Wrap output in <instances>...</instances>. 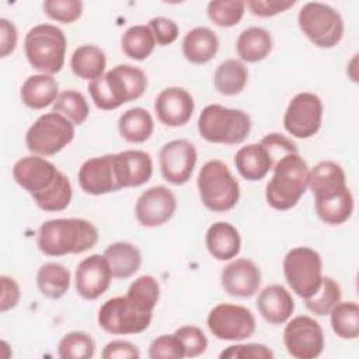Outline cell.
<instances>
[{
  "label": "cell",
  "mask_w": 359,
  "mask_h": 359,
  "mask_svg": "<svg viewBox=\"0 0 359 359\" xmlns=\"http://www.w3.org/2000/svg\"><path fill=\"white\" fill-rule=\"evenodd\" d=\"M126 296L142 310L153 313L160 297L158 280L151 275H142L129 285Z\"/></svg>",
  "instance_id": "cell-38"
},
{
  "label": "cell",
  "mask_w": 359,
  "mask_h": 359,
  "mask_svg": "<svg viewBox=\"0 0 359 359\" xmlns=\"http://www.w3.org/2000/svg\"><path fill=\"white\" fill-rule=\"evenodd\" d=\"M196 187L202 205L215 213L231 210L240 199V184L220 160H209L202 165Z\"/></svg>",
  "instance_id": "cell-7"
},
{
  "label": "cell",
  "mask_w": 359,
  "mask_h": 359,
  "mask_svg": "<svg viewBox=\"0 0 359 359\" xmlns=\"http://www.w3.org/2000/svg\"><path fill=\"white\" fill-rule=\"evenodd\" d=\"M223 290L234 297H251L261 286V271L248 258L230 261L220 273Z\"/></svg>",
  "instance_id": "cell-21"
},
{
  "label": "cell",
  "mask_w": 359,
  "mask_h": 359,
  "mask_svg": "<svg viewBox=\"0 0 359 359\" xmlns=\"http://www.w3.org/2000/svg\"><path fill=\"white\" fill-rule=\"evenodd\" d=\"M182 55L194 65L210 62L219 50V38L208 27H195L188 31L182 39Z\"/></svg>",
  "instance_id": "cell-26"
},
{
  "label": "cell",
  "mask_w": 359,
  "mask_h": 359,
  "mask_svg": "<svg viewBox=\"0 0 359 359\" xmlns=\"http://www.w3.org/2000/svg\"><path fill=\"white\" fill-rule=\"evenodd\" d=\"M330 323L334 334L341 339L359 337V306L356 302H339L330 311Z\"/></svg>",
  "instance_id": "cell-35"
},
{
  "label": "cell",
  "mask_w": 359,
  "mask_h": 359,
  "mask_svg": "<svg viewBox=\"0 0 359 359\" xmlns=\"http://www.w3.org/2000/svg\"><path fill=\"white\" fill-rule=\"evenodd\" d=\"M177 210V199L171 189L164 185H154L143 191L135 205L136 220L147 229L167 223Z\"/></svg>",
  "instance_id": "cell-17"
},
{
  "label": "cell",
  "mask_w": 359,
  "mask_h": 359,
  "mask_svg": "<svg viewBox=\"0 0 359 359\" xmlns=\"http://www.w3.org/2000/svg\"><path fill=\"white\" fill-rule=\"evenodd\" d=\"M0 280H1L0 311L6 313L17 306V303L20 302V297H21V292H20L18 283L13 278H10L7 275H1Z\"/></svg>",
  "instance_id": "cell-49"
},
{
  "label": "cell",
  "mask_w": 359,
  "mask_h": 359,
  "mask_svg": "<svg viewBox=\"0 0 359 359\" xmlns=\"http://www.w3.org/2000/svg\"><path fill=\"white\" fill-rule=\"evenodd\" d=\"M251 130L247 112L220 104L206 105L198 118V132L202 139L217 144H240Z\"/></svg>",
  "instance_id": "cell-6"
},
{
  "label": "cell",
  "mask_w": 359,
  "mask_h": 359,
  "mask_svg": "<svg viewBox=\"0 0 359 359\" xmlns=\"http://www.w3.org/2000/svg\"><path fill=\"white\" fill-rule=\"evenodd\" d=\"M80 188L88 195H105L119 191L114 154L97 156L86 160L77 172Z\"/></svg>",
  "instance_id": "cell-19"
},
{
  "label": "cell",
  "mask_w": 359,
  "mask_h": 359,
  "mask_svg": "<svg viewBox=\"0 0 359 359\" xmlns=\"http://www.w3.org/2000/svg\"><path fill=\"white\" fill-rule=\"evenodd\" d=\"M248 81V69L240 59L222 62L213 73V86L222 95L240 94Z\"/></svg>",
  "instance_id": "cell-32"
},
{
  "label": "cell",
  "mask_w": 359,
  "mask_h": 359,
  "mask_svg": "<svg viewBox=\"0 0 359 359\" xmlns=\"http://www.w3.org/2000/svg\"><path fill=\"white\" fill-rule=\"evenodd\" d=\"M97 320L98 325L111 335H132L149 328L153 313L142 310L125 294L104 302Z\"/></svg>",
  "instance_id": "cell-12"
},
{
  "label": "cell",
  "mask_w": 359,
  "mask_h": 359,
  "mask_svg": "<svg viewBox=\"0 0 359 359\" xmlns=\"http://www.w3.org/2000/svg\"><path fill=\"white\" fill-rule=\"evenodd\" d=\"M59 84L52 74H32L21 86L20 97L25 107L43 109L53 104L59 97Z\"/></svg>",
  "instance_id": "cell-27"
},
{
  "label": "cell",
  "mask_w": 359,
  "mask_h": 359,
  "mask_svg": "<svg viewBox=\"0 0 359 359\" xmlns=\"http://www.w3.org/2000/svg\"><path fill=\"white\" fill-rule=\"evenodd\" d=\"M98 241L97 227L80 217H60L43 222L38 229L36 245L48 257L81 254Z\"/></svg>",
  "instance_id": "cell-3"
},
{
  "label": "cell",
  "mask_w": 359,
  "mask_h": 359,
  "mask_svg": "<svg viewBox=\"0 0 359 359\" xmlns=\"http://www.w3.org/2000/svg\"><path fill=\"white\" fill-rule=\"evenodd\" d=\"M112 278L107 258L93 254L79 262L74 273V286L80 297L95 300L109 289Z\"/></svg>",
  "instance_id": "cell-18"
},
{
  "label": "cell",
  "mask_w": 359,
  "mask_h": 359,
  "mask_svg": "<svg viewBox=\"0 0 359 359\" xmlns=\"http://www.w3.org/2000/svg\"><path fill=\"white\" fill-rule=\"evenodd\" d=\"M323 114L324 105L317 94L299 93L290 100L285 111L283 128L296 139H309L320 130Z\"/></svg>",
  "instance_id": "cell-14"
},
{
  "label": "cell",
  "mask_w": 359,
  "mask_h": 359,
  "mask_svg": "<svg viewBox=\"0 0 359 359\" xmlns=\"http://www.w3.org/2000/svg\"><path fill=\"white\" fill-rule=\"evenodd\" d=\"M297 24L304 36L317 48L337 46L344 36V20L339 11L325 3L309 1L299 14Z\"/></svg>",
  "instance_id": "cell-9"
},
{
  "label": "cell",
  "mask_w": 359,
  "mask_h": 359,
  "mask_svg": "<svg viewBox=\"0 0 359 359\" xmlns=\"http://www.w3.org/2000/svg\"><path fill=\"white\" fill-rule=\"evenodd\" d=\"M195 102L191 93L182 87H167L154 100L157 119L170 128H178L191 119Z\"/></svg>",
  "instance_id": "cell-20"
},
{
  "label": "cell",
  "mask_w": 359,
  "mask_h": 359,
  "mask_svg": "<svg viewBox=\"0 0 359 359\" xmlns=\"http://www.w3.org/2000/svg\"><path fill=\"white\" fill-rule=\"evenodd\" d=\"M309 188L314 196L316 213L325 224L338 226L352 216L353 196L346 185L345 171L338 163H317L310 170Z\"/></svg>",
  "instance_id": "cell-2"
},
{
  "label": "cell",
  "mask_w": 359,
  "mask_h": 359,
  "mask_svg": "<svg viewBox=\"0 0 359 359\" xmlns=\"http://www.w3.org/2000/svg\"><path fill=\"white\" fill-rule=\"evenodd\" d=\"M150 359H182L185 348L175 334H164L151 341L149 346Z\"/></svg>",
  "instance_id": "cell-42"
},
{
  "label": "cell",
  "mask_w": 359,
  "mask_h": 359,
  "mask_svg": "<svg viewBox=\"0 0 359 359\" xmlns=\"http://www.w3.org/2000/svg\"><path fill=\"white\" fill-rule=\"evenodd\" d=\"M95 353L93 337L84 331L67 332L57 345L60 359H90Z\"/></svg>",
  "instance_id": "cell-39"
},
{
  "label": "cell",
  "mask_w": 359,
  "mask_h": 359,
  "mask_svg": "<svg viewBox=\"0 0 359 359\" xmlns=\"http://www.w3.org/2000/svg\"><path fill=\"white\" fill-rule=\"evenodd\" d=\"M149 27L154 35L156 43L160 46H167L171 45L177 41L180 29L178 25L174 20L168 18V17H154L149 21Z\"/></svg>",
  "instance_id": "cell-45"
},
{
  "label": "cell",
  "mask_w": 359,
  "mask_h": 359,
  "mask_svg": "<svg viewBox=\"0 0 359 359\" xmlns=\"http://www.w3.org/2000/svg\"><path fill=\"white\" fill-rule=\"evenodd\" d=\"M119 188H133L146 184L153 175L151 156L143 150H123L114 154Z\"/></svg>",
  "instance_id": "cell-22"
},
{
  "label": "cell",
  "mask_w": 359,
  "mask_h": 359,
  "mask_svg": "<svg viewBox=\"0 0 359 359\" xmlns=\"http://www.w3.org/2000/svg\"><path fill=\"white\" fill-rule=\"evenodd\" d=\"M259 143L268 149V151L271 153V156L275 161L285 154L299 153L296 144L290 139L285 137L280 133H269L265 137H262V140Z\"/></svg>",
  "instance_id": "cell-48"
},
{
  "label": "cell",
  "mask_w": 359,
  "mask_h": 359,
  "mask_svg": "<svg viewBox=\"0 0 359 359\" xmlns=\"http://www.w3.org/2000/svg\"><path fill=\"white\" fill-rule=\"evenodd\" d=\"M209 331L222 341H244L255 332V317L244 306L219 303L206 318Z\"/></svg>",
  "instance_id": "cell-13"
},
{
  "label": "cell",
  "mask_w": 359,
  "mask_h": 359,
  "mask_svg": "<svg viewBox=\"0 0 359 359\" xmlns=\"http://www.w3.org/2000/svg\"><path fill=\"white\" fill-rule=\"evenodd\" d=\"M220 359H272L273 352L264 344H236L223 349Z\"/></svg>",
  "instance_id": "cell-44"
},
{
  "label": "cell",
  "mask_w": 359,
  "mask_h": 359,
  "mask_svg": "<svg viewBox=\"0 0 359 359\" xmlns=\"http://www.w3.org/2000/svg\"><path fill=\"white\" fill-rule=\"evenodd\" d=\"M42 8L50 20L72 24L81 17L83 3L80 0H45Z\"/></svg>",
  "instance_id": "cell-41"
},
{
  "label": "cell",
  "mask_w": 359,
  "mask_h": 359,
  "mask_svg": "<svg viewBox=\"0 0 359 359\" xmlns=\"http://www.w3.org/2000/svg\"><path fill=\"white\" fill-rule=\"evenodd\" d=\"M272 170V178L265 187L266 203L275 210H289L309 188L310 168L299 153H289L278 158Z\"/></svg>",
  "instance_id": "cell-5"
},
{
  "label": "cell",
  "mask_w": 359,
  "mask_h": 359,
  "mask_svg": "<svg viewBox=\"0 0 359 359\" xmlns=\"http://www.w3.org/2000/svg\"><path fill=\"white\" fill-rule=\"evenodd\" d=\"M275 160L261 143H250L240 147L234 156V165L238 174L247 181H259L272 170Z\"/></svg>",
  "instance_id": "cell-24"
},
{
  "label": "cell",
  "mask_w": 359,
  "mask_h": 359,
  "mask_svg": "<svg viewBox=\"0 0 359 359\" xmlns=\"http://www.w3.org/2000/svg\"><path fill=\"white\" fill-rule=\"evenodd\" d=\"M13 178L43 212H62L72 202L70 180L42 156L31 154L17 160L13 165Z\"/></svg>",
  "instance_id": "cell-1"
},
{
  "label": "cell",
  "mask_w": 359,
  "mask_h": 359,
  "mask_svg": "<svg viewBox=\"0 0 359 359\" xmlns=\"http://www.w3.org/2000/svg\"><path fill=\"white\" fill-rule=\"evenodd\" d=\"M210 21L222 28L237 25L245 13V1L243 0H212L206 7Z\"/></svg>",
  "instance_id": "cell-40"
},
{
  "label": "cell",
  "mask_w": 359,
  "mask_h": 359,
  "mask_svg": "<svg viewBox=\"0 0 359 359\" xmlns=\"http://www.w3.org/2000/svg\"><path fill=\"white\" fill-rule=\"evenodd\" d=\"M185 348V358H196L205 353L208 348V338L205 332L196 325H182L174 332Z\"/></svg>",
  "instance_id": "cell-43"
},
{
  "label": "cell",
  "mask_w": 359,
  "mask_h": 359,
  "mask_svg": "<svg viewBox=\"0 0 359 359\" xmlns=\"http://www.w3.org/2000/svg\"><path fill=\"white\" fill-rule=\"evenodd\" d=\"M255 304L262 318L272 325L285 324L294 311L292 293L278 283L265 286L258 293Z\"/></svg>",
  "instance_id": "cell-23"
},
{
  "label": "cell",
  "mask_w": 359,
  "mask_h": 359,
  "mask_svg": "<svg viewBox=\"0 0 359 359\" xmlns=\"http://www.w3.org/2000/svg\"><path fill=\"white\" fill-rule=\"evenodd\" d=\"M273 42L268 29L250 27L241 31L236 41V50L241 62L257 63L264 60L272 50Z\"/></svg>",
  "instance_id": "cell-29"
},
{
  "label": "cell",
  "mask_w": 359,
  "mask_h": 359,
  "mask_svg": "<svg viewBox=\"0 0 359 359\" xmlns=\"http://www.w3.org/2000/svg\"><path fill=\"white\" fill-rule=\"evenodd\" d=\"M101 358L102 359H139L140 351L137 349L136 345H133L129 341L114 339L104 346L101 352Z\"/></svg>",
  "instance_id": "cell-47"
},
{
  "label": "cell",
  "mask_w": 359,
  "mask_h": 359,
  "mask_svg": "<svg viewBox=\"0 0 359 359\" xmlns=\"http://www.w3.org/2000/svg\"><path fill=\"white\" fill-rule=\"evenodd\" d=\"M146 88V73L133 65L125 63L114 66L87 86L94 105L102 111H112L140 98Z\"/></svg>",
  "instance_id": "cell-4"
},
{
  "label": "cell",
  "mask_w": 359,
  "mask_h": 359,
  "mask_svg": "<svg viewBox=\"0 0 359 359\" xmlns=\"http://www.w3.org/2000/svg\"><path fill=\"white\" fill-rule=\"evenodd\" d=\"M154 48L156 39L149 25H132L121 36L122 52L133 60L147 59L153 53Z\"/></svg>",
  "instance_id": "cell-34"
},
{
  "label": "cell",
  "mask_w": 359,
  "mask_h": 359,
  "mask_svg": "<svg viewBox=\"0 0 359 359\" xmlns=\"http://www.w3.org/2000/svg\"><path fill=\"white\" fill-rule=\"evenodd\" d=\"M153 130V116L142 107H135L125 111L118 119V132L121 137L129 143H143L149 140Z\"/></svg>",
  "instance_id": "cell-30"
},
{
  "label": "cell",
  "mask_w": 359,
  "mask_h": 359,
  "mask_svg": "<svg viewBox=\"0 0 359 359\" xmlns=\"http://www.w3.org/2000/svg\"><path fill=\"white\" fill-rule=\"evenodd\" d=\"M35 280L39 292L45 297L57 300L70 287V272L59 262H45L39 266Z\"/></svg>",
  "instance_id": "cell-33"
},
{
  "label": "cell",
  "mask_w": 359,
  "mask_h": 359,
  "mask_svg": "<svg viewBox=\"0 0 359 359\" xmlns=\"http://www.w3.org/2000/svg\"><path fill=\"white\" fill-rule=\"evenodd\" d=\"M105 66L107 57L104 50L90 43H84L76 48L70 57L72 72L77 77L88 81L101 77L105 72Z\"/></svg>",
  "instance_id": "cell-31"
},
{
  "label": "cell",
  "mask_w": 359,
  "mask_h": 359,
  "mask_svg": "<svg viewBox=\"0 0 359 359\" xmlns=\"http://www.w3.org/2000/svg\"><path fill=\"white\" fill-rule=\"evenodd\" d=\"M296 4L294 0H248L245 7L255 17H273L276 14L285 13Z\"/></svg>",
  "instance_id": "cell-46"
},
{
  "label": "cell",
  "mask_w": 359,
  "mask_h": 359,
  "mask_svg": "<svg viewBox=\"0 0 359 359\" xmlns=\"http://www.w3.org/2000/svg\"><path fill=\"white\" fill-rule=\"evenodd\" d=\"M342 290L339 283L331 276H323V282L316 294L304 299L307 310L318 317L330 314L337 303L341 302Z\"/></svg>",
  "instance_id": "cell-37"
},
{
  "label": "cell",
  "mask_w": 359,
  "mask_h": 359,
  "mask_svg": "<svg viewBox=\"0 0 359 359\" xmlns=\"http://www.w3.org/2000/svg\"><path fill=\"white\" fill-rule=\"evenodd\" d=\"M285 279L299 297L309 299L323 282V258L310 247H294L283 258Z\"/></svg>",
  "instance_id": "cell-10"
},
{
  "label": "cell",
  "mask_w": 359,
  "mask_h": 359,
  "mask_svg": "<svg viewBox=\"0 0 359 359\" xmlns=\"http://www.w3.org/2000/svg\"><path fill=\"white\" fill-rule=\"evenodd\" d=\"M283 344L292 358L314 359L324 351V332L313 317L296 316L283 330Z\"/></svg>",
  "instance_id": "cell-15"
},
{
  "label": "cell",
  "mask_w": 359,
  "mask_h": 359,
  "mask_svg": "<svg viewBox=\"0 0 359 359\" xmlns=\"http://www.w3.org/2000/svg\"><path fill=\"white\" fill-rule=\"evenodd\" d=\"M66 35L53 24H38L24 38V52L28 63L43 74L62 70L66 57Z\"/></svg>",
  "instance_id": "cell-8"
},
{
  "label": "cell",
  "mask_w": 359,
  "mask_h": 359,
  "mask_svg": "<svg viewBox=\"0 0 359 359\" xmlns=\"http://www.w3.org/2000/svg\"><path fill=\"white\" fill-rule=\"evenodd\" d=\"M18 42V32L13 21L0 18V56L6 57L14 52Z\"/></svg>",
  "instance_id": "cell-50"
},
{
  "label": "cell",
  "mask_w": 359,
  "mask_h": 359,
  "mask_svg": "<svg viewBox=\"0 0 359 359\" xmlns=\"http://www.w3.org/2000/svg\"><path fill=\"white\" fill-rule=\"evenodd\" d=\"M198 161L195 146L187 139L167 142L158 153L161 175L172 185H182L189 181Z\"/></svg>",
  "instance_id": "cell-16"
},
{
  "label": "cell",
  "mask_w": 359,
  "mask_h": 359,
  "mask_svg": "<svg viewBox=\"0 0 359 359\" xmlns=\"http://www.w3.org/2000/svg\"><path fill=\"white\" fill-rule=\"evenodd\" d=\"M74 125L56 112L36 118L25 133L27 149L36 156H55L74 139Z\"/></svg>",
  "instance_id": "cell-11"
},
{
  "label": "cell",
  "mask_w": 359,
  "mask_h": 359,
  "mask_svg": "<svg viewBox=\"0 0 359 359\" xmlns=\"http://www.w3.org/2000/svg\"><path fill=\"white\" fill-rule=\"evenodd\" d=\"M205 243L209 254L217 261H230L241 250L238 230L229 222H216L206 230Z\"/></svg>",
  "instance_id": "cell-25"
},
{
  "label": "cell",
  "mask_w": 359,
  "mask_h": 359,
  "mask_svg": "<svg viewBox=\"0 0 359 359\" xmlns=\"http://www.w3.org/2000/svg\"><path fill=\"white\" fill-rule=\"evenodd\" d=\"M102 255L107 258L112 276L116 279H128L133 276L142 265V254L139 248L128 241L109 244Z\"/></svg>",
  "instance_id": "cell-28"
},
{
  "label": "cell",
  "mask_w": 359,
  "mask_h": 359,
  "mask_svg": "<svg viewBox=\"0 0 359 359\" xmlns=\"http://www.w3.org/2000/svg\"><path fill=\"white\" fill-rule=\"evenodd\" d=\"M52 111L65 116L74 126L84 123L90 114V108L86 97L76 90L62 91L57 100L53 102Z\"/></svg>",
  "instance_id": "cell-36"
}]
</instances>
